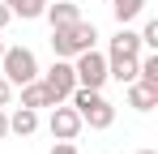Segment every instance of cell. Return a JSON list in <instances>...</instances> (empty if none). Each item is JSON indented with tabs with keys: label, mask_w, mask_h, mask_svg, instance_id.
I'll use <instances>...</instances> for the list:
<instances>
[{
	"label": "cell",
	"mask_w": 158,
	"mask_h": 154,
	"mask_svg": "<svg viewBox=\"0 0 158 154\" xmlns=\"http://www.w3.org/2000/svg\"><path fill=\"white\" fill-rule=\"evenodd\" d=\"M39 81L47 86V94H52L56 103H64L69 94H73V86H77V73H73V60H56L47 73H39Z\"/></svg>",
	"instance_id": "5b68a950"
},
{
	"label": "cell",
	"mask_w": 158,
	"mask_h": 154,
	"mask_svg": "<svg viewBox=\"0 0 158 154\" xmlns=\"http://www.w3.org/2000/svg\"><path fill=\"white\" fill-rule=\"evenodd\" d=\"M128 107L132 111H154L158 107V90L145 81H128Z\"/></svg>",
	"instance_id": "ba28073f"
},
{
	"label": "cell",
	"mask_w": 158,
	"mask_h": 154,
	"mask_svg": "<svg viewBox=\"0 0 158 154\" xmlns=\"http://www.w3.org/2000/svg\"><path fill=\"white\" fill-rule=\"evenodd\" d=\"M13 22V13H9V4H4V0H0V30H4V26Z\"/></svg>",
	"instance_id": "ac0fdd59"
},
{
	"label": "cell",
	"mask_w": 158,
	"mask_h": 154,
	"mask_svg": "<svg viewBox=\"0 0 158 154\" xmlns=\"http://www.w3.org/2000/svg\"><path fill=\"white\" fill-rule=\"evenodd\" d=\"M69 103L77 107V116H81V124H90V128H111L115 124V107L103 99V90H85V86H73V94H69Z\"/></svg>",
	"instance_id": "7a4b0ae2"
},
{
	"label": "cell",
	"mask_w": 158,
	"mask_h": 154,
	"mask_svg": "<svg viewBox=\"0 0 158 154\" xmlns=\"http://www.w3.org/2000/svg\"><path fill=\"white\" fill-rule=\"evenodd\" d=\"M4 4H9V13H13V17H43V9H47V0H4Z\"/></svg>",
	"instance_id": "5bb4252c"
},
{
	"label": "cell",
	"mask_w": 158,
	"mask_h": 154,
	"mask_svg": "<svg viewBox=\"0 0 158 154\" xmlns=\"http://www.w3.org/2000/svg\"><path fill=\"white\" fill-rule=\"evenodd\" d=\"M107 77H115L120 86L137 81V56H111L107 51Z\"/></svg>",
	"instance_id": "52a82bcc"
},
{
	"label": "cell",
	"mask_w": 158,
	"mask_h": 154,
	"mask_svg": "<svg viewBox=\"0 0 158 154\" xmlns=\"http://www.w3.org/2000/svg\"><path fill=\"white\" fill-rule=\"evenodd\" d=\"M137 154H158V150H137Z\"/></svg>",
	"instance_id": "ffe728a7"
},
{
	"label": "cell",
	"mask_w": 158,
	"mask_h": 154,
	"mask_svg": "<svg viewBox=\"0 0 158 154\" xmlns=\"http://www.w3.org/2000/svg\"><path fill=\"white\" fill-rule=\"evenodd\" d=\"M22 107H34V111H39V107H56V99L47 94V86L34 77V81H26V86H22Z\"/></svg>",
	"instance_id": "9c48e42d"
},
{
	"label": "cell",
	"mask_w": 158,
	"mask_h": 154,
	"mask_svg": "<svg viewBox=\"0 0 158 154\" xmlns=\"http://www.w3.org/2000/svg\"><path fill=\"white\" fill-rule=\"evenodd\" d=\"M141 47H158V17L145 22V30H141Z\"/></svg>",
	"instance_id": "9a60e30c"
},
{
	"label": "cell",
	"mask_w": 158,
	"mask_h": 154,
	"mask_svg": "<svg viewBox=\"0 0 158 154\" xmlns=\"http://www.w3.org/2000/svg\"><path fill=\"white\" fill-rule=\"evenodd\" d=\"M47 128H52V137L56 141H73L81 128V116H77V107H64V103H56L52 107V120H47Z\"/></svg>",
	"instance_id": "8992f818"
},
{
	"label": "cell",
	"mask_w": 158,
	"mask_h": 154,
	"mask_svg": "<svg viewBox=\"0 0 158 154\" xmlns=\"http://www.w3.org/2000/svg\"><path fill=\"white\" fill-rule=\"evenodd\" d=\"M9 94H13V86H9V81L0 77V107H9Z\"/></svg>",
	"instance_id": "e0dca14e"
},
{
	"label": "cell",
	"mask_w": 158,
	"mask_h": 154,
	"mask_svg": "<svg viewBox=\"0 0 158 154\" xmlns=\"http://www.w3.org/2000/svg\"><path fill=\"white\" fill-rule=\"evenodd\" d=\"M43 17H47L52 26H69V22H77V17H81V9H77V4H69V0H56V4L43 9Z\"/></svg>",
	"instance_id": "7c38bea8"
},
{
	"label": "cell",
	"mask_w": 158,
	"mask_h": 154,
	"mask_svg": "<svg viewBox=\"0 0 158 154\" xmlns=\"http://www.w3.org/2000/svg\"><path fill=\"white\" fill-rule=\"evenodd\" d=\"M111 56H141V34L128 30V26H120V34L111 39Z\"/></svg>",
	"instance_id": "30bf717a"
},
{
	"label": "cell",
	"mask_w": 158,
	"mask_h": 154,
	"mask_svg": "<svg viewBox=\"0 0 158 154\" xmlns=\"http://www.w3.org/2000/svg\"><path fill=\"white\" fill-rule=\"evenodd\" d=\"M52 154H81V150L73 146V141H56V146H52Z\"/></svg>",
	"instance_id": "2e32d148"
},
{
	"label": "cell",
	"mask_w": 158,
	"mask_h": 154,
	"mask_svg": "<svg viewBox=\"0 0 158 154\" xmlns=\"http://www.w3.org/2000/svg\"><path fill=\"white\" fill-rule=\"evenodd\" d=\"M0 56H4V39H0Z\"/></svg>",
	"instance_id": "44dd1931"
},
{
	"label": "cell",
	"mask_w": 158,
	"mask_h": 154,
	"mask_svg": "<svg viewBox=\"0 0 158 154\" xmlns=\"http://www.w3.org/2000/svg\"><path fill=\"white\" fill-rule=\"evenodd\" d=\"M9 137V116H4V107H0V141Z\"/></svg>",
	"instance_id": "d6986e66"
},
{
	"label": "cell",
	"mask_w": 158,
	"mask_h": 154,
	"mask_svg": "<svg viewBox=\"0 0 158 154\" xmlns=\"http://www.w3.org/2000/svg\"><path fill=\"white\" fill-rule=\"evenodd\" d=\"M111 13H115L120 26H128V22H137L145 13V0H111Z\"/></svg>",
	"instance_id": "4fadbf2b"
},
{
	"label": "cell",
	"mask_w": 158,
	"mask_h": 154,
	"mask_svg": "<svg viewBox=\"0 0 158 154\" xmlns=\"http://www.w3.org/2000/svg\"><path fill=\"white\" fill-rule=\"evenodd\" d=\"M34 128H39V111L34 107H17L9 116V133H17V137H30Z\"/></svg>",
	"instance_id": "8fae6325"
},
{
	"label": "cell",
	"mask_w": 158,
	"mask_h": 154,
	"mask_svg": "<svg viewBox=\"0 0 158 154\" xmlns=\"http://www.w3.org/2000/svg\"><path fill=\"white\" fill-rule=\"evenodd\" d=\"M94 39H98V30H94V22H69V26H52V51L56 60H73V56H81L85 47H94Z\"/></svg>",
	"instance_id": "6da1fadb"
},
{
	"label": "cell",
	"mask_w": 158,
	"mask_h": 154,
	"mask_svg": "<svg viewBox=\"0 0 158 154\" xmlns=\"http://www.w3.org/2000/svg\"><path fill=\"white\" fill-rule=\"evenodd\" d=\"M73 73H77V86L103 90V86H107V56L94 51V47H85L81 56H73Z\"/></svg>",
	"instance_id": "277c9868"
},
{
	"label": "cell",
	"mask_w": 158,
	"mask_h": 154,
	"mask_svg": "<svg viewBox=\"0 0 158 154\" xmlns=\"http://www.w3.org/2000/svg\"><path fill=\"white\" fill-rule=\"evenodd\" d=\"M0 73H4L9 86H26V81L39 77V60H34L30 47H4V56H0Z\"/></svg>",
	"instance_id": "3957f363"
}]
</instances>
